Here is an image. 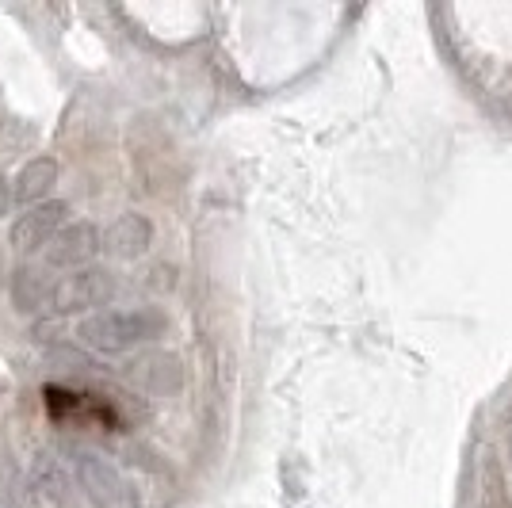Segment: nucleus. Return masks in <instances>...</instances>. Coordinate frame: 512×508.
<instances>
[{
	"label": "nucleus",
	"instance_id": "nucleus-4",
	"mask_svg": "<svg viewBox=\"0 0 512 508\" xmlns=\"http://www.w3.org/2000/svg\"><path fill=\"white\" fill-rule=\"evenodd\" d=\"M104 249V237L96 233L92 222H73L65 226L50 245L43 249L46 268H69V272H81L88 268V260Z\"/></svg>",
	"mask_w": 512,
	"mask_h": 508
},
{
	"label": "nucleus",
	"instance_id": "nucleus-3",
	"mask_svg": "<svg viewBox=\"0 0 512 508\" xmlns=\"http://www.w3.org/2000/svg\"><path fill=\"white\" fill-rule=\"evenodd\" d=\"M115 291H119L115 276H111L107 268H92V264H88L81 272H69V276L58 279L50 306H54L58 314H77V310L107 306V302L115 298Z\"/></svg>",
	"mask_w": 512,
	"mask_h": 508
},
{
	"label": "nucleus",
	"instance_id": "nucleus-6",
	"mask_svg": "<svg viewBox=\"0 0 512 508\" xmlns=\"http://www.w3.org/2000/svg\"><path fill=\"white\" fill-rule=\"evenodd\" d=\"M54 287H58V279H50L43 264H23L12 272V302L20 314H35V310L50 306Z\"/></svg>",
	"mask_w": 512,
	"mask_h": 508
},
{
	"label": "nucleus",
	"instance_id": "nucleus-5",
	"mask_svg": "<svg viewBox=\"0 0 512 508\" xmlns=\"http://www.w3.org/2000/svg\"><path fill=\"white\" fill-rule=\"evenodd\" d=\"M65 214H69L65 203H43V207H31V211L23 214L20 222L12 226V249H20V253L46 249V245L65 230Z\"/></svg>",
	"mask_w": 512,
	"mask_h": 508
},
{
	"label": "nucleus",
	"instance_id": "nucleus-7",
	"mask_svg": "<svg viewBox=\"0 0 512 508\" xmlns=\"http://www.w3.org/2000/svg\"><path fill=\"white\" fill-rule=\"evenodd\" d=\"M146 245H150V222L142 214H123L104 233V253L119 256V260H134L138 253H146Z\"/></svg>",
	"mask_w": 512,
	"mask_h": 508
},
{
	"label": "nucleus",
	"instance_id": "nucleus-10",
	"mask_svg": "<svg viewBox=\"0 0 512 508\" xmlns=\"http://www.w3.org/2000/svg\"><path fill=\"white\" fill-rule=\"evenodd\" d=\"M8 203H12V191H8V184H4V176H0V214L8 211Z\"/></svg>",
	"mask_w": 512,
	"mask_h": 508
},
{
	"label": "nucleus",
	"instance_id": "nucleus-8",
	"mask_svg": "<svg viewBox=\"0 0 512 508\" xmlns=\"http://www.w3.org/2000/svg\"><path fill=\"white\" fill-rule=\"evenodd\" d=\"M58 184V161L54 157H35L31 165H23V172L16 176V203H39L43 195H50Z\"/></svg>",
	"mask_w": 512,
	"mask_h": 508
},
{
	"label": "nucleus",
	"instance_id": "nucleus-9",
	"mask_svg": "<svg viewBox=\"0 0 512 508\" xmlns=\"http://www.w3.org/2000/svg\"><path fill=\"white\" fill-rule=\"evenodd\" d=\"M127 375L138 382V386L153 390V394H172V390L180 386V367H176L172 356H146V360L130 363Z\"/></svg>",
	"mask_w": 512,
	"mask_h": 508
},
{
	"label": "nucleus",
	"instance_id": "nucleus-1",
	"mask_svg": "<svg viewBox=\"0 0 512 508\" xmlns=\"http://www.w3.org/2000/svg\"><path fill=\"white\" fill-rule=\"evenodd\" d=\"M169 318L157 306H127V310H96L77 325L81 344L104 356H123L138 344L165 337Z\"/></svg>",
	"mask_w": 512,
	"mask_h": 508
},
{
	"label": "nucleus",
	"instance_id": "nucleus-2",
	"mask_svg": "<svg viewBox=\"0 0 512 508\" xmlns=\"http://www.w3.org/2000/svg\"><path fill=\"white\" fill-rule=\"evenodd\" d=\"M73 470H77V482L88 493V501L96 508H138V489L127 474L115 463H107L104 455L96 451H77L73 455Z\"/></svg>",
	"mask_w": 512,
	"mask_h": 508
}]
</instances>
